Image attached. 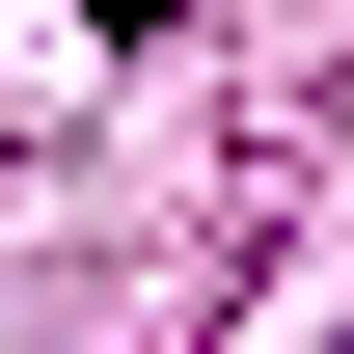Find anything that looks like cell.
<instances>
[{
    "label": "cell",
    "mask_w": 354,
    "mask_h": 354,
    "mask_svg": "<svg viewBox=\"0 0 354 354\" xmlns=\"http://www.w3.org/2000/svg\"><path fill=\"white\" fill-rule=\"evenodd\" d=\"M82 28H164V0H82Z\"/></svg>",
    "instance_id": "obj_1"
}]
</instances>
